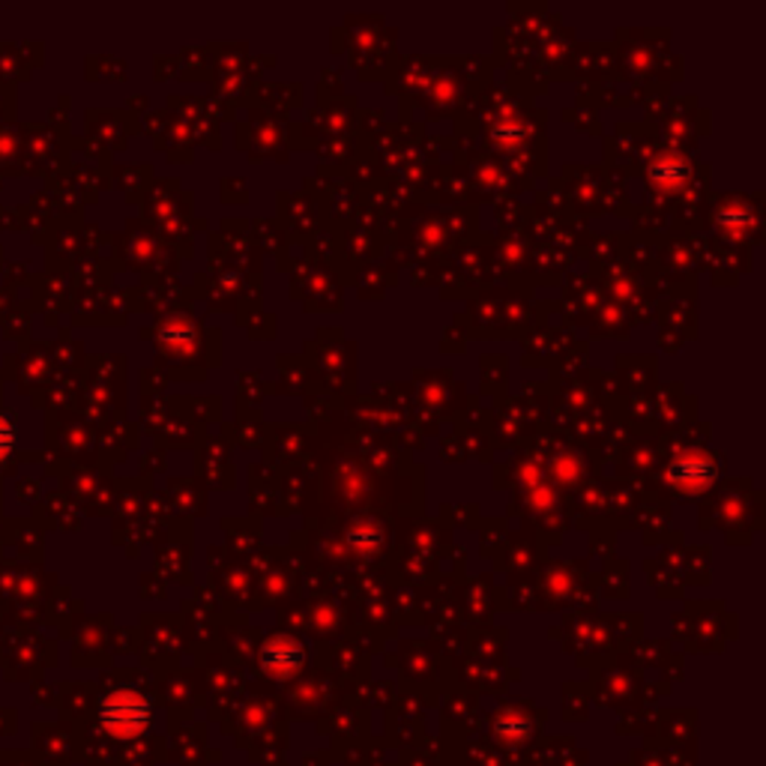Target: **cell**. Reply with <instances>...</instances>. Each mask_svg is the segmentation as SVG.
<instances>
[{"label":"cell","instance_id":"cell-1","mask_svg":"<svg viewBox=\"0 0 766 766\" xmlns=\"http://www.w3.org/2000/svg\"><path fill=\"white\" fill-rule=\"evenodd\" d=\"M103 721L108 731L115 737H135L147 728L151 721V707L147 701L132 692H117L105 701L103 707Z\"/></svg>","mask_w":766,"mask_h":766},{"label":"cell","instance_id":"cell-2","mask_svg":"<svg viewBox=\"0 0 766 766\" xmlns=\"http://www.w3.org/2000/svg\"><path fill=\"white\" fill-rule=\"evenodd\" d=\"M668 482L683 494H701L716 482V462L704 453H685L668 465Z\"/></svg>","mask_w":766,"mask_h":766},{"label":"cell","instance_id":"cell-3","mask_svg":"<svg viewBox=\"0 0 766 766\" xmlns=\"http://www.w3.org/2000/svg\"><path fill=\"white\" fill-rule=\"evenodd\" d=\"M302 662H306V650H302L300 641L288 638V635H279V638H270L261 650V668L270 673V677H294L300 671Z\"/></svg>","mask_w":766,"mask_h":766},{"label":"cell","instance_id":"cell-4","mask_svg":"<svg viewBox=\"0 0 766 766\" xmlns=\"http://www.w3.org/2000/svg\"><path fill=\"white\" fill-rule=\"evenodd\" d=\"M650 180L659 187H680L685 177H689V163H685L680 153H662L650 163Z\"/></svg>","mask_w":766,"mask_h":766},{"label":"cell","instance_id":"cell-5","mask_svg":"<svg viewBox=\"0 0 766 766\" xmlns=\"http://www.w3.org/2000/svg\"><path fill=\"white\" fill-rule=\"evenodd\" d=\"M10 441H12L10 426H3V422H0V453H3L7 446H10Z\"/></svg>","mask_w":766,"mask_h":766}]
</instances>
